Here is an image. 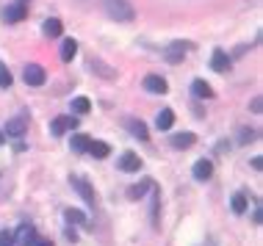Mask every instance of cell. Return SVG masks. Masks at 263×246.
Returning <instances> with one entry per match:
<instances>
[{
    "label": "cell",
    "instance_id": "7",
    "mask_svg": "<svg viewBox=\"0 0 263 246\" xmlns=\"http://www.w3.org/2000/svg\"><path fill=\"white\" fill-rule=\"evenodd\" d=\"M75 127H78V119H75V116H58V119H53L50 130H53V136H61L64 130H75Z\"/></svg>",
    "mask_w": 263,
    "mask_h": 246
},
{
    "label": "cell",
    "instance_id": "21",
    "mask_svg": "<svg viewBox=\"0 0 263 246\" xmlns=\"http://www.w3.org/2000/svg\"><path fill=\"white\" fill-rule=\"evenodd\" d=\"M61 30H64L61 19H48V22H44V33H48V36H61Z\"/></svg>",
    "mask_w": 263,
    "mask_h": 246
},
{
    "label": "cell",
    "instance_id": "12",
    "mask_svg": "<svg viewBox=\"0 0 263 246\" xmlns=\"http://www.w3.org/2000/svg\"><path fill=\"white\" fill-rule=\"evenodd\" d=\"M210 174H214V163L210 161H205L202 158V161L194 163V177H197V180H208Z\"/></svg>",
    "mask_w": 263,
    "mask_h": 246
},
{
    "label": "cell",
    "instance_id": "11",
    "mask_svg": "<svg viewBox=\"0 0 263 246\" xmlns=\"http://www.w3.org/2000/svg\"><path fill=\"white\" fill-rule=\"evenodd\" d=\"M210 66H214L216 72H224V69H230V55L224 53V50H214V55H210Z\"/></svg>",
    "mask_w": 263,
    "mask_h": 246
},
{
    "label": "cell",
    "instance_id": "2",
    "mask_svg": "<svg viewBox=\"0 0 263 246\" xmlns=\"http://www.w3.org/2000/svg\"><path fill=\"white\" fill-rule=\"evenodd\" d=\"M25 14H28V3L17 0V3L6 6V11H3V19H6V22H22V19H25Z\"/></svg>",
    "mask_w": 263,
    "mask_h": 246
},
{
    "label": "cell",
    "instance_id": "28",
    "mask_svg": "<svg viewBox=\"0 0 263 246\" xmlns=\"http://www.w3.org/2000/svg\"><path fill=\"white\" fill-rule=\"evenodd\" d=\"M260 108H263L260 97H255V100H252V114H260Z\"/></svg>",
    "mask_w": 263,
    "mask_h": 246
},
{
    "label": "cell",
    "instance_id": "10",
    "mask_svg": "<svg viewBox=\"0 0 263 246\" xmlns=\"http://www.w3.org/2000/svg\"><path fill=\"white\" fill-rule=\"evenodd\" d=\"M120 169L122 172H138V169H142V158H138L136 152H125V155L120 158Z\"/></svg>",
    "mask_w": 263,
    "mask_h": 246
},
{
    "label": "cell",
    "instance_id": "1",
    "mask_svg": "<svg viewBox=\"0 0 263 246\" xmlns=\"http://www.w3.org/2000/svg\"><path fill=\"white\" fill-rule=\"evenodd\" d=\"M102 8L116 22H133V17H136V11H133V6L128 0H102Z\"/></svg>",
    "mask_w": 263,
    "mask_h": 246
},
{
    "label": "cell",
    "instance_id": "4",
    "mask_svg": "<svg viewBox=\"0 0 263 246\" xmlns=\"http://www.w3.org/2000/svg\"><path fill=\"white\" fill-rule=\"evenodd\" d=\"M22 78H25V83L28 86H42L48 75H44V69L39 64H28L25 66V72H22Z\"/></svg>",
    "mask_w": 263,
    "mask_h": 246
},
{
    "label": "cell",
    "instance_id": "30",
    "mask_svg": "<svg viewBox=\"0 0 263 246\" xmlns=\"http://www.w3.org/2000/svg\"><path fill=\"white\" fill-rule=\"evenodd\" d=\"M0 144H3V133H0Z\"/></svg>",
    "mask_w": 263,
    "mask_h": 246
},
{
    "label": "cell",
    "instance_id": "8",
    "mask_svg": "<svg viewBox=\"0 0 263 246\" xmlns=\"http://www.w3.org/2000/svg\"><path fill=\"white\" fill-rule=\"evenodd\" d=\"M186 47H188L186 42H172L166 50H164V55H166V61H169V64H178V61H183Z\"/></svg>",
    "mask_w": 263,
    "mask_h": 246
},
{
    "label": "cell",
    "instance_id": "6",
    "mask_svg": "<svg viewBox=\"0 0 263 246\" xmlns=\"http://www.w3.org/2000/svg\"><path fill=\"white\" fill-rule=\"evenodd\" d=\"M34 241H36L34 224H20L17 235H14V244H17V246H34Z\"/></svg>",
    "mask_w": 263,
    "mask_h": 246
},
{
    "label": "cell",
    "instance_id": "14",
    "mask_svg": "<svg viewBox=\"0 0 263 246\" xmlns=\"http://www.w3.org/2000/svg\"><path fill=\"white\" fill-rule=\"evenodd\" d=\"M75 53H78V42L75 39H64L61 42V61H72Z\"/></svg>",
    "mask_w": 263,
    "mask_h": 246
},
{
    "label": "cell",
    "instance_id": "25",
    "mask_svg": "<svg viewBox=\"0 0 263 246\" xmlns=\"http://www.w3.org/2000/svg\"><path fill=\"white\" fill-rule=\"evenodd\" d=\"M8 86H12V72L0 64V89H8Z\"/></svg>",
    "mask_w": 263,
    "mask_h": 246
},
{
    "label": "cell",
    "instance_id": "24",
    "mask_svg": "<svg viewBox=\"0 0 263 246\" xmlns=\"http://www.w3.org/2000/svg\"><path fill=\"white\" fill-rule=\"evenodd\" d=\"M72 150L75 152H86L89 150V136H72Z\"/></svg>",
    "mask_w": 263,
    "mask_h": 246
},
{
    "label": "cell",
    "instance_id": "3",
    "mask_svg": "<svg viewBox=\"0 0 263 246\" xmlns=\"http://www.w3.org/2000/svg\"><path fill=\"white\" fill-rule=\"evenodd\" d=\"M25 133H28V116H14V119L6 122V136L22 138Z\"/></svg>",
    "mask_w": 263,
    "mask_h": 246
},
{
    "label": "cell",
    "instance_id": "19",
    "mask_svg": "<svg viewBox=\"0 0 263 246\" xmlns=\"http://www.w3.org/2000/svg\"><path fill=\"white\" fill-rule=\"evenodd\" d=\"M150 188H152V180H144V183H138V186L128 188V197H130V199H138L144 191H150Z\"/></svg>",
    "mask_w": 263,
    "mask_h": 246
},
{
    "label": "cell",
    "instance_id": "15",
    "mask_svg": "<svg viewBox=\"0 0 263 246\" xmlns=\"http://www.w3.org/2000/svg\"><path fill=\"white\" fill-rule=\"evenodd\" d=\"M194 144V133H178V136H172V147L174 150H186V147Z\"/></svg>",
    "mask_w": 263,
    "mask_h": 246
},
{
    "label": "cell",
    "instance_id": "9",
    "mask_svg": "<svg viewBox=\"0 0 263 246\" xmlns=\"http://www.w3.org/2000/svg\"><path fill=\"white\" fill-rule=\"evenodd\" d=\"M144 89L152 91V94H166V80L161 75H147L144 78Z\"/></svg>",
    "mask_w": 263,
    "mask_h": 246
},
{
    "label": "cell",
    "instance_id": "16",
    "mask_svg": "<svg viewBox=\"0 0 263 246\" xmlns=\"http://www.w3.org/2000/svg\"><path fill=\"white\" fill-rule=\"evenodd\" d=\"M89 152L92 158H108V152H111V147L108 144H102V141H89Z\"/></svg>",
    "mask_w": 263,
    "mask_h": 246
},
{
    "label": "cell",
    "instance_id": "18",
    "mask_svg": "<svg viewBox=\"0 0 263 246\" xmlns=\"http://www.w3.org/2000/svg\"><path fill=\"white\" fill-rule=\"evenodd\" d=\"M172 125H174V114L169 108H164L161 114H158V130H169Z\"/></svg>",
    "mask_w": 263,
    "mask_h": 246
},
{
    "label": "cell",
    "instance_id": "29",
    "mask_svg": "<svg viewBox=\"0 0 263 246\" xmlns=\"http://www.w3.org/2000/svg\"><path fill=\"white\" fill-rule=\"evenodd\" d=\"M34 246H53V244H50V241H44V238H36Z\"/></svg>",
    "mask_w": 263,
    "mask_h": 246
},
{
    "label": "cell",
    "instance_id": "26",
    "mask_svg": "<svg viewBox=\"0 0 263 246\" xmlns=\"http://www.w3.org/2000/svg\"><path fill=\"white\" fill-rule=\"evenodd\" d=\"M255 130H246V127H241V136H238V141L241 144H246V141H255Z\"/></svg>",
    "mask_w": 263,
    "mask_h": 246
},
{
    "label": "cell",
    "instance_id": "23",
    "mask_svg": "<svg viewBox=\"0 0 263 246\" xmlns=\"http://www.w3.org/2000/svg\"><path fill=\"white\" fill-rule=\"evenodd\" d=\"M64 216H66V222H75V224H86V227H89V219H86L84 213H80V210H75V208H70V210H66V213H64Z\"/></svg>",
    "mask_w": 263,
    "mask_h": 246
},
{
    "label": "cell",
    "instance_id": "20",
    "mask_svg": "<svg viewBox=\"0 0 263 246\" xmlns=\"http://www.w3.org/2000/svg\"><path fill=\"white\" fill-rule=\"evenodd\" d=\"M230 208H233V213H244L246 210V197L244 194H233V199H230Z\"/></svg>",
    "mask_w": 263,
    "mask_h": 246
},
{
    "label": "cell",
    "instance_id": "27",
    "mask_svg": "<svg viewBox=\"0 0 263 246\" xmlns=\"http://www.w3.org/2000/svg\"><path fill=\"white\" fill-rule=\"evenodd\" d=\"M0 246H17V244H14V235L3 230V233H0Z\"/></svg>",
    "mask_w": 263,
    "mask_h": 246
},
{
    "label": "cell",
    "instance_id": "17",
    "mask_svg": "<svg viewBox=\"0 0 263 246\" xmlns=\"http://www.w3.org/2000/svg\"><path fill=\"white\" fill-rule=\"evenodd\" d=\"M192 91H194V97H200V100H208V97H214V91H210V86L205 83V80H194V83H192Z\"/></svg>",
    "mask_w": 263,
    "mask_h": 246
},
{
    "label": "cell",
    "instance_id": "13",
    "mask_svg": "<svg viewBox=\"0 0 263 246\" xmlns=\"http://www.w3.org/2000/svg\"><path fill=\"white\" fill-rule=\"evenodd\" d=\"M125 127H128V130H130L133 133V136H136V138H142V141H147V125H144V122H138V119H125Z\"/></svg>",
    "mask_w": 263,
    "mask_h": 246
},
{
    "label": "cell",
    "instance_id": "5",
    "mask_svg": "<svg viewBox=\"0 0 263 246\" xmlns=\"http://www.w3.org/2000/svg\"><path fill=\"white\" fill-rule=\"evenodd\" d=\"M72 188H75V191L80 194V197H84V202L86 205H92V208H94V188L89 186V183L84 180V177H72Z\"/></svg>",
    "mask_w": 263,
    "mask_h": 246
},
{
    "label": "cell",
    "instance_id": "22",
    "mask_svg": "<svg viewBox=\"0 0 263 246\" xmlns=\"http://www.w3.org/2000/svg\"><path fill=\"white\" fill-rule=\"evenodd\" d=\"M89 108H92V102L86 100V97H75V100H72V111H75V114H89Z\"/></svg>",
    "mask_w": 263,
    "mask_h": 246
}]
</instances>
